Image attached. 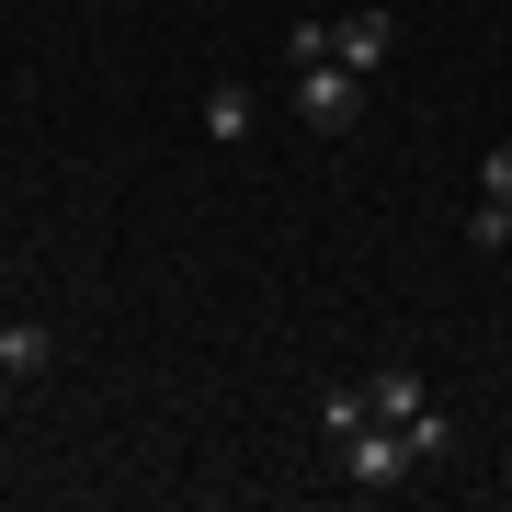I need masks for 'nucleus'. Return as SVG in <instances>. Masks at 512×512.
<instances>
[{
	"instance_id": "nucleus-6",
	"label": "nucleus",
	"mask_w": 512,
	"mask_h": 512,
	"mask_svg": "<svg viewBox=\"0 0 512 512\" xmlns=\"http://www.w3.org/2000/svg\"><path fill=\"white\" fill-rule=\"evenodd\" d=\"M205 137H217V148L251 137V92H239V80H217V92H205Z\"/></svg>"
},
{
	"instance_id": "nucleus-1",
	"label": "nucleus",
	"mask_w": 512,
	"mask_h": 512,
	"mask_svg": "<svg viewBox=\"0 0 512 512\" xmlns=\"http://www.w3.org/2000/svg\"><path fill=\"white\" fill-rule=\"evenodd\" d=\"M285 69H296V114H308L319 137H353V114H365V80L330 57V23H285Z\"/></svg>"
},
{
	"instance_id": "nucleus-10",
	"label": "nucleus",
	"mask_w": 512,
	"mask_h": 512,
	"mask_svg": "<svg viewBox=\"0 0 512 512\" xmlns=\"http://www.w3.org/2000/svg\"><path fill=\"white\" fill-rule=\"evenodd\" d=\"M12 387H23V376H12V365H0V410H12Z\"/></svg>"
},
{
	"instance_id": "nucleus-4",
	"label": "nucleus",
	"mask_w": 512,
	"mask_h": 512,
	"mask_svg": "<svg viewBox=\"0 0 512 512\" xmlns=\"http://www.w3.org/2000/svg\"><path fill=\"white\" fill-rule=\"evenodd\" d=\"M365 410H376V421H421V410H433V387H421L410 365H376V376H365Z\"/></svg>"
},
{
	"instance_id": "nucleus-3",
	"label": "nucleus",
	"mask_w": 512,
	"mask_h": 512,
	"mask_svg": "<svg viewBox=\"0 0 512 512\" xmlns=\"http://www.w3.org/2000/svg\"><path fill=\"white\" fill-rule=\"evenodd\" d=\"M330 57H342L353 80H376L387 57H399V12H342V23H330Z\"/></svg>"
},
{
	"instance_id": "nucleus-2",
	"label": "nucleus",
	"mask_w": 512,
	"mask_h": 512,
	"mask_svg": "<svg viewBox=\"0 0 512 512\" xmlns=\"http://www.w3.org/2000/svg\"><path fill=\"white\" fill-rule=\"evenodd\" d=\"M330 456H342V490H365V501H387L410 467H433L410 444V421H353V433H330Z\"/></svg>"
},
{
	"instance_id": "nucleus-5",
	"label": "nucleus",
	"mask_w": 512,
	"mask_h": 512,
	"mask_svg": "<svg viewBox=\"0 0 512 512\" xmlns=\"http://www.w3.org/2000/svg\"><path fill=\"white\" fill-rule=\"evenodd\" d=\"M0 365H12V376H46L57 365V330L46 319H0Z\"/></svg>"
},
{
	"instance_id": "nucleus-9",
	"label": "nucleus",
	"mask_w": 512,
	"mask_h": 512,
	"mask_svg": "<svg viewBox=\"0 0 512 512\" xmlns=\"http://www.w3.org/2000/svg\"><path fill=\"white\" fill-rule=\"evenodd\" d=\"M478 194H501V205H512V137L490 148V160H478Z\"/></svg>"
},
{
	"instance_id": "nucleus-7",
	"label": "nucleus",
	"mask_w": 512,
	"mask_h": 512,
	"mask_svg": "<svg viewBox=\"0 0 512 512\" xmlns=\"http://www.w3.org/2000/svg\"><path fill=\"white\" fill-rule=\"evenodd\" d=\"M353 421H376L365 387H330V399H319V433H353Z\"/></svg>"
},
{
	"instance_id": "nucleus-8",
	"label": "nucleus",
	"mask_w": 512,
	"mask_h": 512,
	"mask_svg": "<svg viewBox=\"0 0 512 512\" xmlns=\"http://www.w3.org/2000/svg\"><path fill=\"white\" fill-rule=\"evenodd\" d=\"M467 239H478V251H501V239H512V205L490 194V205H478V217H467Z\"/></svg>"
}]
</instances>
